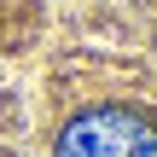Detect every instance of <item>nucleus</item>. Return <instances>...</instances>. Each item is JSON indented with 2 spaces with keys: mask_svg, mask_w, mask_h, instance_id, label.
Returning a JSON list of instances; mask_svg holds the SVG:
<instances>
[{
  "mask_svg": "<svg viewBox=\"0 0 157 157\" xmlns=\"http://www.w3.org/2000/svg\"><path fill=\"white\" fill-rule=\"evenodd\" d=\"M52 157H157V122L134 105H93L64 122Z\"/></svg>",
  "mask_w": 157,
  "mask_h": 157,
  "instance_id": "1",
  "label": "nucleus"
}]
</instances>
